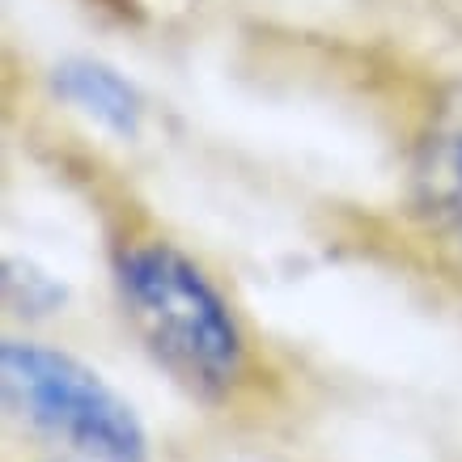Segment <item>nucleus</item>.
I'll use <instances>...</instances> for the list:
<instances>
[{
    "label": "nucleus",
    "instance_id": "obj_4",
    "mask_svg": "<svg viewBox=\"0 0 462 462\" xmlns=\"http://www.w3.org/2000/svg\"><path fill=\"white\" fill-rule=\"evenodd\" d=\"M60 89L72 106H81L85 115H94L98 124L119 127V132H132L136 119H141V106H136V94L124 77H115L111 69L102 64H64L60 69Z\"/></svg>",
    "mask_w": 462,
    "mask_h": 462
},
{
    "label": "nucleus",
    "instance_id": "obj_1",
    "mask_svg": "<svg viewBox=\"0 0 462 462\" xmlns=\"http://www.w3.org/2000/svg\"><path fill=\"white\" fill-rule=\"evenodd\" d=\"M115 289L132 331L170 378L199 399H225L251 369L234 306L191 254L166 238L115 246Z\"/></svg>",
    "mask_w": 462,
    "mask_h": 462
},
{
    "label": "nucleus",
    "instance_id": "obj_5",
    "mask_svg": "<svg viewBox=\"0 0 462 462\" xmlns=\"http://www.w3.org/2000/svg\"><path fill=\"white\" fill-rule=\"evenodd\" d=\"M89 462H94V458H89Z\"/></svg>",
    "mask_w": 462,
    "mask_h": 462
},
{
    "label": "nucleus",
    "instance_id": "obj_3",
    "mask_svg": "<svg viewBox=\"0 0 462 462\" xmlns=\"http://www.w3.org/2000/svg\"><path fill=\"white\" fill-rule=\"evenodd\" d=\"M416 204L433 229L462 251V98L429 119L416 153Z\"/></svg>",
    "mask_w": 462,
    "mask_h": 462
},
{
    "label": "nucleus",
    "instance_id": "obj_2",
    "mask_svg": "<svg viewBox=\"0 0 462 462\" xmlns=\"http://www.w3.org/2000/svg\"><path fill=\"white\" fill-rule=\"evenodd\" d=\"M5 403L14 416L56 437L94 462H144L149 437L136 411L106 382L56 348L34 339H5L0 348Z\"/></svg>",
    "mask_w": 462,
    "mask_h": 462
}]
</instances>
